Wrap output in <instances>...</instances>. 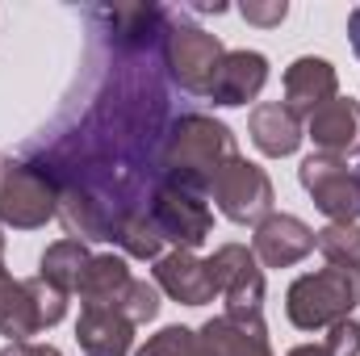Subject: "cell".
Wrapping results in <instances>:
<instances>
[{"instance_id":"22","label":"cell","mask_w":360,"mask_h":356,"mask_svg":"<svg viewBox=\"0 0 360 356\" xmlns=\"http://www.w3.org/2000/svg\"><path fill=\"white\" fill-rule=\"evenodd\" d=\"M331 356H360V323L356 319H340L331 323V336L323 344Z\"/></svg>"},{"instance_id":"15","label":"cell","mask_w":360,"mask_h":356,"mask_svg":"<svg viewBox=\"0 0 360 356\" xmlns=\"http://www.w3.org/2000/svg\"><path fill=\"white\" fill-rule=\"evenodd\" d=\"M252 143L272 155V160H281V155H293L297 151V143H302V122L285 109V105H260L256 113H252Z\"/></svg>"},{"instance_id":"5","label":"cell","mask_w":360,"mask_h":356,"mask_svg":"<svg viewBox=\"0 0 360 356\" xmlns=\"http://www.w3.org/2000/svg\"><path fill=\"white\" fill-rule=\"evenodd\" d=\"M222 42L197 25H184L164 34V63L172 68V76L180 80L184 92H210L214 76H218V63H222Z\"/></svg>"},{"instance_id":"26","label":"cell","mask_w":360,"mask_h":356,"mask_svg":"<svg viewBox=\"0 0 360 356\" xmlns=\"http://www.w3.org/2000/svg\"><path fill=\"white\" fill-rule=\"evenodd\" d=\"M289 356H331V352H327L323 344H302V348H293Z\"/></svg>"},{"instance_id":"17","label":"cell","mask_w":360,"mask_h":356,"mask_svg":"<svg viewBox=\"0 0 360 356\" xmlns=\"http://www.w3.org/2000/svg\"><path fill=\"white\" fill-rule=\"evenodd\" d=\"M84 265H89V248H84V239H59L55 248H46V256H42V272H38V276H42L46 285L63 289V293H76Z\"/></svg>"},{"instance_id":"8","label":"cell","mask_w":360,"mask_h":356,"mask_svg":"<svg viewBox=\"0 0 360 356\" xmlns=\"http://www.w3.org/2000/svg\"><path fill=\"white\" fill-rule=\"evenodd\" d=\"M252 252H256V260L264 268H289L314 252V231L302 218H293V214H269L256 227Z\"/></svg>"},{"instance_id":"25","label":"cell","mask_w":360,"mask_h":356,"mask_svg":"<svg viewBox=\"0 0 360 356\" xmlns=\"http://www.w3.org/2000/svg\"><path fill=\"white\" fill-rule=\"evenodd\" d=\"M348 34H352V51L360 55V8H352V17H348Z\"/></svg>"},{"instance_id":"3","label":"cell","mask_w":360,"mask_h":356,"mask_svg":"<svg viewBox=\"0 0 360 356\" xmlns=\"http://www.w3.org/2000/svg\"><path fill=\"white\" fill-rule=\"evenodd\" d=\"M59 214V189L38 164H0V222L34 231Z\"/></svg>"},{"instance_id":"23","label":"cell","mask_w":360,"mask_h":356,"mask_svg":"<svg viewBox=\"0 0 360 356\" xmlns=\"http://www.w3.org/2000/svg\"><path fill=\"white\" fill-rule=\"evenodd\" d=\"M285 13H289V4H285V0H276V4H243V17H248V21H256V25H281V21H285Z\"/></svg>"},{"instance_id":"1","label":"cell","mask_w":360,"mask_h":356,"mask_svg":"<svg viewBox=\"0 0 360 356\" xmlns=\"http://www.w3.org/2000/svg\"><path fill=\"white\" fill-rule=\"evenodd\" d=\"M235 139L222 122L214 117H201V113H188L180 117L176 130L164 139V155H160V168L168 184L188 189V193H201L210 189L214 177L222 172L226 160H235Z\"/></svg>"},{"instance_id":"27","label":"cell","mask_w":360,"mask_h":356,"mask_svg":"<svg viewBox=\"0 0 360 356\" xmlns=\"http://www.w3.org/2000/svg\"><path fill=\"white\" fill-rule=\"evenodd\" d=\"M0 252H4V235H0Z\"/></svg>"},{"instance_id":"19","label":"cell","mask_w":360,"mask_h":356,"mask_svg":"<svg viewBox=\"0 0 360 356\" xmlns=\"http://www.w3.org/2000/svg\"><path fill=\"white\" fill-rule=\"evenodd\" d=\"M113 239H117L130 256H139V260H160V252H164V235H160V227L151 222L147 210L122 218V227L113 231Z\"/></svg>"},{"instance_id":"24","label":"cell","mask_w":360,"mask_h":356,"mask_svg":"<svg viewBox=\"0 0 360 356\" xmlns=\"http://www.w3.org/2000/svg\"><path fill=\"white\" fill-rule=\"evenodd\" d=\"M0 356H59L55 348H38V344H13V348H4Z\"/></svg>"},{"instance_id":"20","label":"cell","mask_w":360,"mask_h":356,"mask_svg":"<svg viewBox=\"0 0 360 356\" xmlns=\"http://www.w3.org/2000/svg\"><path fill=\"white\" fill-rule=\"evenodd\" d=\"M139 356H210L201 331H188V327H164Z\"/></svg>"},{"instance_id":"11","label":"cell","mask_w":360,"mask_h":356,"mask_svg":"<svg viewBox=\"0 0 360 356\" xmlns=\"http://www.w3.org/2000/svg\"><path fill=\"white\" fill-rule=\"evenodd\" d=\"M155 285L164 293H172L184 306H205L218 298V281L210 260H197L193 252H172L155 260Z\"/></svg>"},{"instance_id":"16","label":"cell","mask_w":360,"mask_h":356,"mask_svg":"<svg viewBox=\"0 0 360 356\" xmlns=\"http://www.w3.org/2000/svg\"><path fill=\"white\" fill-rule=\"evenodd\" d=\"M126 285H130V268H126L122 256H89L76 293H80L84 306H113Z\"/></svg>"},{"instance_id":"14","label":"cell","mask_w":360,"mask_h":356,"mask_svg":"<svg viewBox=\"0 0 360 356\" xmlns=\"http://www.w3.org/2000/svg\"><path fill=\"white\" fill-rule=\"evenodd\" d=\"M201 340L210 356H272L269 340H264V323H239V319H214L201 327Z\"/></svg>"},{"instance_id":"21","label":"cell","mask_w":360,"mask_h":356,"mask_svg":"<svg viewBox=\"0 0 360 356\" xmlns=\"http://www.w3.org/2000/svg\"><path fill=\"white\" fill-rule=\"evenodd\" d=\"M113 306H117V310L139 327V323H147V319H155V314H160V289H155V285H147V281H134V276H130V285L117 293V302H113Z\"/></svg>"},{"instance_id":"6","label":"cell","mask_w":360,"mask_h":356,"mask_svg":"<svg viewBox=\"0 0 360 356\" xmlns=\"http://www.w3.org/2000/svg\"><path fill=\"white\" fill-rule=\"evenodd\" d=\"M302 184L331 222H352L360 214V177L335 155H310L302 164Z\"/></svg>"},{"instance_id":"2","label":"cell","mask_w":360,"mask_h":356,"mask_svg":"<svg viewBox=\"0 0 360 356\" xmlns=\"http://www.w3.org/2000/svg\"><path fill=\"white\" fill-rule=\"evenodd\" d=\"M360 302V276L348 268H319L289 285V323L302 331L331 327L340 319H352V306Z\"/></svg>"},{"instance_id":"12","label":"cell","mask_w":360,"mask_h":356,"mask_svg":"<svg viewBox=\"0 0 360 356\" xmlns=\"http://www.w3.org/2000/svg\"><path fill=\"white\" fill-rule=\"evenodd\" d=\"M310 139L323 147V155H360V105L352 96H335L327 101L314 117H306Z\"/></svg>"},{"instance_id":"9","label":"cell","mask_w":360,"mask_h":356,"mask_svg":"<svg viewBox=\"0 0 360 356\" xmlns=\"http://www.w3.org/2000/svg\"><path fill=\"white\" fill-rule=\"evenodd\" d=\"M264 84H269V59L260 51H226L205 96H214V105H248L260 96Z\"/></svg>"},{"instance_id":"4","label":"cell","mask_w":360,"mask_h":356,"mask_svg":"<svg viewBox=\"0 0 360 356\" xmlns=\"http://www.w3.org/2000/svg\"><path fill=\"white\" fill-rule=\"evenodd\" d=\"M210 197L218 201V210L231 222H256L260 227L272 214V180L264 177V168L248 164L243 155L222 164V172L210 184Z\"/></svg>"},{"instance_id":"13","label":"cell","mask_w":360,"mask_h":356,"mask_svg":"<svg viewBox=\"0 0 360 356\" xmlns=\"http://www.w3.org/2000/svg\"><path fill=\"white\" fill-rule=\"evenodd\" d=\"M76 340L89 356H126L134 344V323L117 306H84Z\"/></svg>"},{"instance_id":"18","label":"cell","mask_w":360,"mask_h":356,"mask_svg":"<svg viewBox=\"0 0 360 356\" xmlns=\"http://www.w3.org/2000/svg\"><path fill=\"white\" fill-rule=\"evenodd\" d=\"M314 248L331 260L335 268H348L356 272L360 268V227L356 222H331L314 235Z\"/></svg>"},{"instance_id":"7","label":"cell","mask_w":360,"mask_h":356,"mask_svg":"<svg viewBox=\"0 0 360 356\" xmlns=\"http://www.w3.org/2000/svg\"><path fill=\"white\" fill-rule=\"evenodd\" d=\"M147 214L160 227V235L172 239L180 252L201 248L205 235H210V210H205V201H197V193L176 189V184H164L155 193V201H147Z\"/></svg>"},{"instance_id":"10","label":"cell","mask_w":360,"mask_h":356,"mask_svg":"<svg viewBox=\"0 0 360 356\" xmlns=\"http://www.w3.org/2000/svg\"><path fill=\"white\" fill-rule=\"evenodd\" d=\"M335 89H340L335 68H331L327 59L306 55V59H297V63L285 72V109H289L297 122H302V117H314L327 101H335Z\"/></svg>"}]
</instances>
